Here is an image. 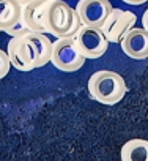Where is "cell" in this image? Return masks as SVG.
Returning a JSON list of instances; mask_svg holds the SVG:
<instances>
[{
	"instance_id": "1",
	"label": "cell",
	"mask_w": 148,
	"mask_h": 161,
	"mask_svg": "<svg viewBox=\"0 0 148 161\" xmlns=\"http://www.w3.org/2000/svg\"><path fill=\"white\" fill-rule=\"evenodd\" d=\"M46 33L54 35L55 38L76 36L82 27V21L77 11L71 8L63 0H52L49 2L44 14Z\"/></svg>"
},
{
	"instance_id": "2",
	"label": "cell",
	"mask_w": 148,
	"mask_h": 161,
	"mask_svg": "<svg viewBox=\"0 0 148 161\" xmlns=\"http://www.w3.org/2000/svg\"><path fill=\"white\" fill-rule=\"evenodd\" d=\"M87 87L90 97L101 104H117L128 92L124 79L112 69L95 71L88 79Z\"/></svg>"
},
{
	"instance_id": "3",
	"label": "cell",
	"mask_w": 148,
	"mask_h": 161,
	"mask_svg": "<svg viewBox=\"0 0 148 161\" xmlns=\"http://www.w3.org/2000/svg\"><path fill=\"white\" fill-rule=\"evenodd\" d=\"M85 60H87V57L81 51L76 36L57 38V41L52 44L50 62L54 63L55 68H58L65 73L77 71L79 68H82Z\"/></svg>"
},
{
	"instance_id": "4",
	"label": "cell",
	"mask_w": 148,
	"mask_h": 161,
	"mask_svg": "<svg viewBox=\"0 0 148 161\" xmlns=\"http://www.w3.org/2000/svg\"><path fill=\"white\" fill-rule=\"evenodd\" d=\"M76 40L81 51L84 52L87 58H99L107 51V46H109V41L103 29L96 25L82 24V27L76 33Z\"/></svg>"
},
{
	"instance_id": "5",
	"label": "cell",
	"mask_w": 148,
	"mask_h": 161,
	"mask_svg": "<svg viewBox=\"0 0 148 161\" xmlns=\"http://www.w3.org/2000/svg\"><path fill=\"white\" fill-rule=\"evenodd\" d=\"M135 19L137 18L132 11L121 10V8H112L101 29L109 43H120L121 38L126 35V32L134 27Z\"/></svg>"
},
{
	"instance_id": "6",
	"label": "cell",
	"mask_w": 148,
	"mask_h": 161,
	"mask_svg": "<svg viewBox=\"0 0 148 161\" xmlns=\"http://www.w3.org/2000/svg\"><path fill=\"white\" fill-rule=\"evenodd\" d=\"M24 44L27 47L33 68H41L50 62L54 43L44 32H29L27 35H24Z\"/></svg>"
},
{
	"instance_id": "7",
	"label": "cell",
	"mask_w": 148,
	"mask_h": 161,
	"mask_svg": "<svg viewBox=\"0 0 148 161\" xmlns=\"http://www.w3.org/2000/svg\"><path fill=\"white\" fill-rule=\"evenodd\" d=\"M110 10L112 5L109 0H79L76 5V11L82 24L96 27H103Z\"/></svg>"
},
{
	"instance_id": "8",
	"label": "cell",
	"mask_w": 148,
	"mask_h": 161,
	"mask_svg": "<svg viewBox=\"0 0 148 161\" xmlns=\"http://www.w3.org/2000/svg\"><path fill=\"white\" fill-rule=\"evenodd\" d=\"M121 51L134 60H143L148 57V30L143 27H132L120 41Z\"/></svg>"
},
{
	"instance_id": "9",
	"label": "cell",
	"mask_w": 148,
	"mask_h": 161,
	"mask_svg": "<svg viewBox=\"0 0 148 161\" xmlns=\"http://www.w3.org/2000/svg\"><path fill=\"white\" fill-rule=\"evenodd\" d=\"M52 0H30L29 3L22 5V16L21 19L25 22V25L33 30V32H44L46 33V25H44V14L46 8Z\"/></svg>"
},
{
	"instance_id": "10",
	"label": "cell",
	"mask_w": 148,
	"mask_h": 161,
	"mask_svg": "<svg viewBox=\"0 0 148 161\" xmlns=\"http://www.w3.org/2000/svg\"><path fill=\"white\" fill-rule=\"evenodd\" d=\"M7 54L11 62V66H14L18 71L27 73V71L35 69L30 62L27 47L24 44V36H11V40L8 41V46H7Z\"/></svg>"
},
{
	"instance_id": "11",
	"label": "cell",
	"mask_w": 148,
	"mask_h": 161,
	"mask_svg": "<svg viewBox=\"0 0 148 161\" xmlns=\"http://www.w3.org/2000/svg\"><path fill=\"white\" fill-rule=\"evenodd\" d=\"M22 16V5L18 0H0V30L16 24Z\"/></svg>"
},
{
	"instance_id": "12",
	"label": "cell",
	"mask_w": 148,
	"mask_h": 161,
	"mask_svg": "<svg viewBox=\"0 0 148 161\" xmlns=\"http://www.w3.org/2000/svg\"><path fill=\"white\" fill-rule=\"evenodd\" d=\"M120 158L124 161H148V141L131 139L120 152Z\"/></svg>"
},
{
	"instance_id": "13",
	"label": "cell",
	"mask_w": 148,
	"mask_h": 161,
	"mask_svg": "<svg viewBox=\"0 0 148 161\" xmlns=\"http://www.w3.org/2000/svg\"><path fill=\"white\" fill-rule=\"evenodd\" d=\"M3 32H5V33H8L10 36H24V35H27V33H29V32H32V30L25 25V22H24L22 19H19L16 24H13L11 27L5 29Z\"/></svg>"
},
{
	"instance_id": "14",
	"label": "cell",
	"mask_w": 148,
	"mask_h": 161,
	"mask_svg": "<svg viewBox=\"0 0 148 161\" xmlns=\"http://www.w3.org/2000/svg\"><path fill=\"white\" fill-rule=\"evenodd\" d=\"M10 68H11V62L8 58L7 51L0 49V79H3L10 73Z\"/></svg>"
},
{
	"instance_id": "15",
	"label": "cell",
	"mask_w": 148,
	"mask_h": 161,
	"mask_svg": "<svg viewBox=\"0 0 148 161\" xmlns=\"http://www.w3.org/2000/svg\"><path fill=\"white\" fill-rule=\"evenodd\" d=\"M142 25H143L145 30H148V8L145 10V13H143V16H142Z\"/></svg>"
},
{
	"instance_id": "16",
	"label": "cell",
	"mask_w": 148,
	"mask_h": 161,
	"mask_svg": "<svg viewBox=\"0 0 148 161\" xmlns=\"http://www.w3.org/2000/svg\"><path fill=\"white\" fill-rule=\"evenodd\" d=\"M124 3H129V5H142L145 2H148V0H123Z\"/></svg>"
},
{
	"instance_id": "17",
	"label": "cell",
	"mask_w": 148,
	"mask_h": 161,
	"mask_svg": "<svg viewBox=\"0 0 148 161\" xmlns=\"http://www.w3.org/2000/svg\"><path fill=\"white\" fill-rule=\"evenodd\" d=\"M18 2H19L21 5H25V3H29V2H30V0H18Z\"/></svg>"
},
{
	"instance_id": "18",
	"label": "cell",
	"mask_w": 148,
	"mask_h": 161,
	"mask_svg": "<svg viewBox=\"0 0 148 161\" xmlns=\"http://www.w3.org/2000/svg\"><path fill=\"white\" fill-rule=\"evenodd\" d=\"M0 32H2V30H0Z\"/></svg>"
}]
</instances>
